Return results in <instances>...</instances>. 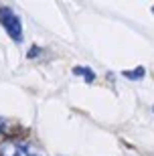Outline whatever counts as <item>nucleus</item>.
<instances>
[{
    "label": "nucleus",
    "instance_id": "f257e3e1",
    "mask_svg": "<svg viewBox=\"0 0 154 156\" xmlns=\"http://www.w3.org/2000/svg\"><path fill=\"white\" fill-rule=\"evenodd\" d=\"M0 24L4 27V30L8 33L14 43H20L24 39L23 35V20L16 12L12 10L10 6H0Z\"/></svg>",
    "mask_w": 154,
    "mask_h": 156
},
{
    "label": "nucleus",
    "instance_id": "f03ea898",
    "mask_svg": "<svg viewBox=\"0 0 154 156\" xmlns=\"http://www.w3.org/2000/svg\"><path fill=\"white\" fill-rule=\"evenodd\" d=\"M0 156H43L33 144L20 138H6L0 142Z\"/></svg>",
    "mask_w": 154,
    "mask_h": 156
},
{
    "label": "nucleus",
    "instance_id": "7ed1b4c3",
    "mask_svg": "<svg viewBox=\"0 0 154 156\" xmlns=\"http://www.w3.org/2000/svg\"><path fill=\"white\" fill-rule=\"evenodd\" d=\"M73 75H81L85 79V83H93L95 81V73L89 67H73Z\"/></svg>",
    "mask_w": 154,
    "mask_h": 156
},
{
    "label": "nucleus",
    "instance_id": "20e7f679",
    "mask_svg": "<svg viewBox=\"0 0 154 156\" xmlns=\"http://www.w3.org/2000/svg\"><path fill=\"white\" fill-rule=\"evenodd\" d=\"M122 75H124L126 79H130V81H138V79H142V77L146 75V69H144L142 65H140V67H136V69L122 71Z\"/></svg>",
    "mask_w": 154,
    "mask_h": 156
},
{
    "label": "nucleus",
    "instance_id": "39448f33",
    "mask_svg": "<svg viewBox=\"0 0 154 156\" xmlns=\"http://www.w3.org/2000/svg\"><path fill=\"white\" fill-rule=\"evenodd\" d=\"M12 128H14V124H12L10 120L0 118V136H2V134H12V132H14Z\"/></svg>",
    "mask_w": 154,
    "mask_h": 156
},
{
    "label": "nucleus",
    "instance_id": "423d86ee",
    "mask_svg": "<svg viewBox=\"0 0 154 156\" xmlns=\"http://www.w3.org/2000/svg\"><path fill=\"white\" fill-rule=\"evenodd\" d=\"M41 53H43V49H41L39 45H33V47H30V51L27 53V57H29V59H34V57H39Z\"/></svg>",
    "mask_w": 154,
    "mask_h": 156
},
{
    "label": "nucleus",
    "instance_id": "0eeeda50",
    "mask_svg": "<svg viewBox=\"0 0 154 156\" xmlns=\"http://www.w3.org/2000/svg\"><path fill=\"white\" fill-rule=\"evenodd\" d=\"M152 12H154V6H152Z\"/></svg>",
    "mask_w": 154,
    "mask_h": 156
}]
</instances>
